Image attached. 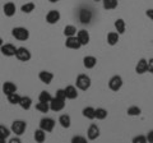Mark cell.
<instances>
[{"instance_id": "cell-1", "label": "cell", "mask_w": 153, "mask_h": 143, "mask_svg": "<svg viewBox=\"0 0 153 143\" xmlns=\"http://www.w3.org/2000/svg\"><path fill=\"white\" fill-rule=\"evenodd\" d=\"M91 84H92V80H91V77L87 74H78V77L75 79V86L76 88L80 89V91H87V89L91 88Z\"/></svg>"}, {"instance_id": "cell-2", "label": "cell", "mask_w": 153, "mask_h": 143, "mask_svg": "<svg viewBox=\"0 0 153 143\" xmlns=\"http://www.w3.org/2000/svg\"><path fill=\"white\" fill-rule=\"evenodd\" d=\"M12 36L18 41H27L30 39V31L26 27H14L12 30Z\"/></svg>"}, {"instance_id": "cell-3", "label": "cell", "mask_w": 153, "mask_h": 143, "mask_svg": "<svg viewBox=\"0 0 153 143\" xmlns=\"http://www.w3.org/2000/svg\"><path fill=\"white\" fill-rule=\"evenodd\" d=\"M26 129H27V123L25 120H14L12 123L10 130L16 136H22L26 132Z\"/></svg>"}, {"instance_id": "cell-4", "label": "cell", "mask_w": 153, "mask_h": 143, "mask_svg": "<svg viewBox=\"0 0 153 143\" xmlns=\"http://www.w3.org/2000/svg\"><path fill=\"white\" fill-rule=\"evenodd\" d=\"M16 58L19 60V61H23V63H26V61H30L31 58H32V54L31 51L27 49V47H17V51H16Z\"/></svg>"}, {"instance_id": "cell-5", "label": "cell", "mask_w": 153, "mask_h": 143, "mask_svg": "<svg viewBox=\"0 0 153 143\" xmlns=\"http://www.w3.org/2000/svg\"><path fill=\"white\" fill-rule=\"evenodd\" d=\"M123 84H124V80H123V78L120 77V75H117V74L112 75V77L110 78V80H108V88L111 89V91H114V92L120 91Z\"/></svg>"}, {"instance_id": "cell-6", "label": "cell", "mask_w": 153, "mask_h": 143, "mask_svg": "<svg viewBox=\"0 0 153 143\" xmlns=\"http://www.w3.org/2000/svg\"><path fill=\"white\" fill-rule=\"evenodd\" d=\"M55 120L52 118H42L41 120H40V128L41 129H44L46 133H50L54 130V128H55Z\"/></svg>"}, {"instance_id": "cell-7", "label": "cell", "mask_w": 153, "mask_h": 143, "mask_svg": "<svg viewBox=\"0 0 153 143\" xmlns=\"http://www.w3.org/2000/svg\"><path fill=\"white\" fill-rule=\"evenodd\" d=\"M64 109H65V100L52 97V100L50 101V110L59 112V111H63Z\"/></svg>"}, {"instance_id": "cell-8", "label": "cell", "mask_w": 153, "mask_h": 143, "mask_svg": "<svg viewBox=\"0 0 153 143\" xmlns=\"http://www.w3.org/2000/svg\"><path fill=\"white\" fill-rule=\"evenodd\" d=\"M100 134H101V130H100V128L97 124L92 123L91 125L88 127V130H87V138L89 141H96L97 138L100 137Z\"/></svg>"}, {"instance_id": "cell-9", "label": "cell", "mask_w": 153, "mask_h": 143, "mask_svg": "<svg viewBox=\"0 0 153 143\" xmlns=\"http://www.w3.org/2000/svg\"><path fill=\"white\" fill-rule=\"evenodd\" d=\"M60 18H61L60 12L59 10H55V9H52V10L47 12L45 19H46V23H49V25H56V23L60 21Z\"/></svg>"}, {"instance_id": "cell-10", "label": "cell", "mask_w": 153, "mask_h": 143, "mask_svg": "<svg viewBox=\"0 0 153 143\" xmlns=\"http://www.w3.org/2000/svg\"><path fill=\"white\" fill-rule=\"evenodd\" d=\"M16 51H17V47L14 46L13 44H3L0 46V52L4 55V56H16Z\"/></svg>"}, {"instance_id": "cell-11", "label": "cell", "mask_w": 153, "mask_h": 143, "mask_svg": "<svg viewBox=\"0 0 153 143\" xmlns=\"http://www.w3.org/2000/svg\"><path fill=\"white\" fill-rule=\"evenodd\" d=\"M76 39L79 40L80 42V45L82 46H87L89 44V41H91V36H89V32L87 30H79V31H76Z\"/></svg>"}, {"instance_id": "cell-12", "label": "cell", "mask_w": 153, "mask_h": 143, "mask_svg": "<svg viewBox=\"0 0 153 143\" xmlns=\"http://www.w3.org/2000/svg\"><path fill=\"white\" fill-rule=\"evenodd\" d=\"M65 47H68L70 50H78L82 47V45H80L79 40L76 39V36H71V37H66Z\"/></svg>"}, {"instance_id": "cell-13", "label": "cell", "mask_w": 153, "mask_h": 143, "mask_svg": "<svg viewBox=\"0 0 153 143\" xmlns=\"http://www.w3.org/2000/svg\"><path fill=\"white\" fill-rule=\"evenodd\" d=\"M3 12L5 14V17L8 18H12L13 16H16V12H17V7L16 4L12 3V1H8L3 5Z\"/></svg>"}, {"instance_id": "cell-14", "label": "cell", "mask_w": 153, "mask_h": 143, "mask_svg": "<svg viewBox=\"0 0 153 143\" xmlns=\"http://www.w3.org/2000/svg\"><path fill=\"white\" fill-rule=\"evenodd\" d=\"M38 79L45 84H50L54 80V73H51L49 70H41L38 73Z\"/></svg>"}, {"instance_id": "cell-15", "label": "cell", "mask_w": 153, "mask_h": 143, "mask_svg": "<svg viewBox=\"0 0 153 143\" xmlns=\"http://www.w3.org/2000/svg\"><path fill=\"white\" fill-rule=\"evenodd\" d=\"M17 89H18L17 84L10 82V80H7V82H4L3 86H1V91H3V93L5 95V96H8V95H10L13 92H17Z\"/></svg>"}, {"instance_id": "cell-16", "label": "cell", "mask_w": 153, "mask_h": 143, "mask_svg": "<svg viewBox=\"0 0 153 143\" xmlns=\"http://www.w3.org/2000/svg\"><path fill=\"white\" fill-rule=\"evenodd\" d=\"M147 72H148V60L142 58V59H139V61H138L135 65V73L142 75V74L147 73Z\"/></svg>"}, {"instance_id": "cell-17", "label": "cell", "mask_w": 153, "mask_h": 143, "mask_svg": "<svg viewBox=\"0 0 153 143\" xmlns=\"http://www.w3.org/2000/svg\"><path fill=\"white\" fill-rule=\"evenodd\" d=\"M92 17H93V14L89 9H82V10L79 12V21H80V23H83V25H88V23L92 21Z\"/></svg>"}, {"instance_id": "cell-18", "label": "cell", "mask_w": 153, "mask_h": 143, "mask_svg": "<svg viewBox=\"0 0 153 143\" xmlns=\"http://www.w3.org/2000/svg\"><path fill=\"white\" fill-rule=\"evenodd\" d=\"M64 89H65L66 100H75L78 97V88H76V86L69 84V86H66Z\"/></svg>"}, {"instance_id": "cell-19", "label": "cell", "mask_w": 153, "mask_h": 143, "mask_svg": "<svg viewBox=\"0 0 153 143\" xmlns=\"http://www.w3.org/2000/svg\"><path fill=\"white\" fill-rule=\"evenodd\" d=\"M83 65L85 69H93L97 65V58L93 55H87L83 58Z\"/></svg>"}, {"instance_id": "cell-20", "label": "cell", "mask_w": 153, "mask_h": 143, "mask_svg": "<svg viewBox=\"0 0 153 143\" xmlns=\"http://www.w3.org/2000/svg\"><path fill=\"white\" fill-rule=\"evenodd\" d=\"M59 124L60 127H63L64 129H69L71 125V118L68 114H63V115L59 116Z\"/></svg>"}, {"instance_id": "cell-21", "label": "cell", "mask_w": 153, "mask_h": 143, "mask_svg": "<svg viewBox=\"0 0 153 143\" xmlns=\"http://www.w3.org/2000/svg\"><path fill=\"white\" fill-rule=\"evenodd\" d=\"M114 26H115V30H116V32L119 33V35H124L126 31V23L124 19H121V18H119V19L115 21L114 23Z\"/></svg>"}, {"instance_id": "cell-22", "label": "cell", "mask_w": 153, "mask_h": 143, "mask_svg": "<svg viewBox=\"0 0 153 143\" xmlns=\"http://www.w3.org/2000/svg\"><path fill=\"white\" fill-rule=\"evenodd\" d=\"M18 105L23 110H30L32 107V98L30 96H21V101H19Z\"/></svg>"}, {"instance_id": "cell-23", "label": "cell", "mask_w": 153, "mask_h": 143, "mask_svg": "<svg viewBox=\"0 0 153 143\" xmlns=\"http://www.w3.org/2000/svg\"><path fill=\"white\" fill-rule=\"evenodd\" d=\"M119 39H120V35L116 32V31H112V32H108L107 33V44L110 46H115V45H117V42H119Z\"/></svg>"}, {"instance_id": "cell-24", "label": "cell", "mask_w": 153, "mask_h": 143, "mask_svg": "<svg viewBox=\"0 0 153 143\" xmlns=\"http://www.w3.org/2000/svg\"><path fill=\"white\" fill-rule=\"evenodd\" d=\"M33 138H35V141L37 143H44L46 141V132L44 129H41V128H38V129L35 130Z\"/></svg>"}, {"instance_id": "cell-25", "label": "cell", "mask_w": 153, "mask_h": 143, "mask_svg": "<svg viewBox=\"0 0 153 143\" xmlns=\"http://www.w3.org/2000/svg\"><path fill=\"white\" fill-rule=\"evenodd\" d=\"M94 111H96V109L92 107V106H87V107H84L83 110H82V115L85 118V119H88V120H93L94 118Z\"/></svg>"}, {"instance_id": "cell-26", "label": "cell", "mask_w": 153, "mask_h": 143, "mask_svg": "<svg viewBox=\"0 0 153 143\" xmlns=\"http://www.w3.org/2000/svg\"><path fill=\"white\" fill-rule=\"evenodd\" d=\"M107 115H108V111L103 107H97L94 111V118L97 119V120H105V119L107 118Z\"/></svg>"}, {"instance_id": "cell-27", "label": "cell", "mask_w": 153, "mask_h": 143, "mask_svg": "<svg viewBox=\"0 0 153 143\" xmlns=\"http://www.w3.org/2000/svg\"><path fill=\"white\" fill-rule=\"evenodd\" d=\"M102 5L106 10H114L117 8L119 1L117 0H102Z\"/></svg>"}, {"instance_id": "cell-28", "label": "cell", "mask_w": 153, "mask_h": 143, "mask_svg": "<svg viewBox=\"0 0 153 143\" xmlns=\"http://www.w3.org/2000/svg\"><path fill=\"white\" fill-rule=\"evenodd\" d=\"M63 33H64V36H65V37L75 36V35H76V27L73 26V25H66V26L64 27Z\"/></svg>"}, {"instance_id": "cell-29", "label": "cell", "mask_w": 153, "mask_h": 143, "mask_svg": "<svg viewBox=\"0 0 153 143\" xmlns=\"http://www.w3.org/2000/svg\"><path fill=\"white\" fill-rule=\"evenodd\" d=\"M126 114H128L129 116H139L140 114H142V109L139 106H137V105H133V106L128 107Z\"/></svg>"}, {"instance_id": "cell-30", "label": "cell", "mask_w": 153, "mask_h": 143, "mask_svg": "<svg viewBox=\"0 0 153 143\" xmlns=\"http://www.w3.org/2000/svg\"><path fill=\"white\" fill-rule=\"evenodd\" d=\"M36 110L42 112V114L49 112V110H50V104L49 102H41V101H38L36 104Z\"/></svg>"}, {"instance_id": "cell-31", "label": "cell", "mask_w": 153, "mask_h": 143, "mask_svg": "<svg viewBox=\"0 0 153 143\" xmlns=\"http://www.w3.org/2000/svg\"><path fill=\"white\" fill-rule=\"evenodd\" d=\"M35 9H36V4L32 3V1H28V3L23 4V5L21 7V10H22L23 13H26V14L32 13L33 10H35Z\"/></svg>"}, {"instance_id": "cell-32", "label": "cell", "mask_w": 153, "mask_h": 143, "mask_svg": "<svg viewBox=\"0 0 153 143\" xmlns=\"http://www.w3.org/2000/svg\"><path fill=\"white\" fill-rule=\"evenodd\" d=\"M7 98L10 105H18L19 101H21V95H18V92H13L10 95H8Z\"/></svg>"}, {"instance_id": "cell-33", "label": "cell", "mask_w": 153, "mask_h": 143, "mask_svg": "<svg viewBox=\"0 0 153 143\" xmlns=\"http://www.w3.org/2000/svg\"><path fill=\"white\" fill-rule=\"evenodd\" d=\"M52 100V96H51V93L50 92H47V91H41V93L38 95V101H41V102H49Z\"/></svg>"}, {"instance_id": "cell-34", "label": "cell", "mask_w": 153, "mask_h": 143, "mask_svg": "<svg viewBox=\"0 0 153 143\" xmlns=\"http://www.w3.org/2000/svg\"><path fill=\"white\" fill-rule=\"evenodd\" d=\"M10 134H12V130L9 129L8 127H5V125H3L1 124V125H0V137H1L3 139L7 141L8 138L10 137Z\"/></svg>"}, {"instance_id": "cell-35", "label": "cell", "mask_w": 153, "mask_h": 143, "mask_svg": "<svg viewBox=\"0 0 153 143\" xmlns=\"http://www.w3.org/2000/svg\"><path fill=\"white\" fill-rule=\"evenodd\" d=\"M54 97H56V98H60V100H66V95H65V89L64 88H59L56 91V93H55V96Z\"/></svg>"}, {"instance_id": "cell-36", "label": "cell", "mask_w": 153, "mask_h": 143, "mask_svg": "<svg viewBox=\"0 0 153 143\" xmlns=\"http://www.w3.org/2000/svg\"><path fill=\"white\" fill-rule=\"evenodd\" d=\"M85 142H87V138L82 136H75L71 138V143H85Z\"/></svg>"}, {"instance_id": "cell-37", "label": "cell", "mask_w": 153, "mask_h": 143, "mask_svg": "<svg viewBox=\"0 0 153 143\" xmlns=\"http://www.w3.org/2000/svg\"><path fill=\"white\" fill-rule=\"evenodd\" d=\"M147 137L146 136H137L133 138V143H146Z\"/></svg>"}, {"instance_id": "cell-38", "label": "cell", "mask_w": 153, "mask_h": 143, "mask_svg": "<svg viewBox=\"0 0 153 143\" xmlns=\"http://www.w3.org/2000/svg\"><path fill=\"white\" fill-rule=\"evenodd\" d=\"M147 142H149V143H153V129L152 130H149L147 133Z\"/></svg>"}, {"instance_id": "cell-39", "label": "cell", "mask_w": 153, "mask_h": 143, "mask_svg": "<svg viewBox=\"0 0 153 143\" xmlns=\"http://www.w3.org/2000/svg\"><path fill=\"white\" fill-rule=\"evenodd\" d=\"M148 72H149L151 74H153V58L148 60Z\"/></svg>"}, {"instance_id": "cell-40", "label": "cell", "mask_w": 153, "mask_h": 143, "mask_svg": "<svg viewBox=\"0 0 153 143\" xmlns=\"http://www.w3.org/2000/svg\"><path fill=\"white\" fill-rule=\"evenodd\" d=\"M146 16L153 22V8L152 9H147V10H146Z\"/></svg>"}, {"instance_id": "cell-41", "label": "cell", "mask_w": 153, "mask_h": 143, "mask_svg": "<svg viewBox=\"0 0 153 143\" xmlns=\"http://www.w3.org/2000/svg\"><path fill=\"white\" fill-rule=\"evenodd\" d=\"M9 142L10 143H21V139H19V138H12V139H9Z\"/></svg>"}, {"instance_id": "cell-42", "label": "cell", "mask_w": 153, "mask_h": 143, "mask_svg": "<svg viewBox=\"0 0 153 143\" xmlns=\"http://www.w3.org/2000/svg\"><path fill=\"white\" fill-rule=\"evenodd\" d=\"M49 1H50V3H52V4H55V3H59L60 0H49Z\"/></svg>"}, {"instance_id": "cell-43", "label": "cell", "mask_w": 153, "mask_h": 143, "mask_svg": "<svg viewBox=\"0 0 153 143\" xmlns=\"http://www.w3.org/2000/svg\"><path fill=\"white\" fill-rule=\"evenodd\" d=\"M4 44V41H3V39H1V37H0V46H1Z\"/></svg>"}, {"instance_id": "cell-44", "label": "cell", "mask_w": 153, "mask_h": 143, "mask_svg": "<svg viewBox=\"0 0 153 143\" xmlns=\"http://www.w3.org/2000/svg\"><path fill=\"white\" fill-rule=\"evenodd\" d=\"M4 142H5V139H3V138L0 137V143H4Z\"/></svg>"}, {"instance_id": "cell-45", "label": "cell", "mask_w": 153, "mask_h": 143, "mask_svg": "<svg viewBox=\"0 0 153 143\" xmlns=\"http://www.w3.org/2000/svg\"><path fill=\"white\" fill-rule=\"evenodd\" d=\"M94 1H96V3H98V1H102V0H94Z\"/></svg>"}, {"instance_id": "cell-46", "label": "cell", "mask_w": 153, "mask_h": 143, "mask_svg": "<svg viewBox=\"0 0 153 143\" xmlns=\"http://www.w3.org/2000/svg\"><path fill=\"white\" fill-rule=\"evenodd\" d=\"M152 42H153V41H152Z\"/></svg>"}]
</instances>
